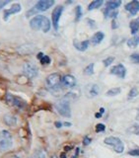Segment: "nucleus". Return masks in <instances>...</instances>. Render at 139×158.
Returning <instances> with one entry per match:
<instances>
[{"mask_svg": "<svg viewBox=\"0 0 139 158\" xmlns=\"http://www.w3.org/2000/svg\"><path fill=\"white\" fill-rule=\"evenodd\" d=\"M30 26L33 30H42L43 33H47L51 30V21L49 19L43 15H37L36 17H34L31 21H30Z\"/></svg>", "mask_w": 139, "mask_h": 158, "instance_id": "nucleus-1", "label": "nucleus"}, {"mask_svg": "<svg viewBox=\"0 0 139 158\" xmlns=\"http://www.w3.org/2000/svg\"><path fill=\"white\" fill-rule=\"evenodd\" d=\"M55 1H53V0H39V1L37 2V4L35 5L34 8L31 9L30 11H28L27 17H30L31 15H35L37 14L38 12H43V11H47L51 6H53Z\"/></svg>", "mask_w": 139, "mask_h": 158, "instance_id": "nucleus-2", "label": "nucleus"}, {"mask_svg": "<svg viewBox=\"0 0 139 158\" xmlns=\"http://www.w3.org/2000/svg\"><path fill=\"white\" fill-rule=\"evenodd\" d=\"M13 145V137L8 131L3 130L0 131V152L9 150Z\"/></svg>", "mask_w": 139, "mask_h": 158, "instance_id": "nucleus-3", "label": "nucleus"}, {"mask_svg": "<svg viewBox=\"0 0 139 158\" xmlns=\"http://www.w3.org/2000/svg\"><path fill=\"white\" fill-rule=\"evenodd\" d=\"M61 77L58 73H52L51 75H48L46 83H47V87L51 91H57L60 89L61 86Z\"/></svg>", "mask_w": 139, "mask_h": 158, "instance_id": "nucleus-4", "label": "nucleus"}, {"mask_svg": "<svg viewBox=\"0 0 139 158\" xmlns=\"http://www.w3.org/2000/svg\"><path fill=\"white\" fill-rule=\"evenodd\" d=\"M55 108H56V111L58 112L59 115H61L62 117H65V118L71 117V109H70L69 101L67 100L66 96L56 104Z\"/></svg>", "mask_w": 139, "mask_h": 158, "instance_id": "nucleus-5", "label": "nucleus"}, {"mask_svg": "<svg viewBox=\"0 0 139 158\" xmlns=\"http://www.w3.org/2000/svg\"><path fill=\"white\" fill-rule=\"evenodd\" d=\"M105 143L110 146H112L113 149L117 153H122L125 150V145L123 142L121 140V138L116 137V136H108L105 138Z\"/></svg>", "mask_w": 139, "mask_h": 158, "instance_id": "nucleus-6", "label": "nucleus"}, {"mask_svg": "<svg viewBox=\"0 0 139 158\" xmlns=\"http://www.w3.org/2000/svg\"><path fill=\"white\" fill-rule=\"evenodd\" d=\"M5 100H6V102L9 105L14 106L19 109H24L27 105V103L25 100H23V99H21L20 97L14 96L13 94H10V93H7L6 95H5Z\"/></svg>", "mask_w": 139, "mask_h": 158, "instance_id": "nucleus-7", "label": "nucleus"}, {"mask_svg": "<svg viewBox=\"0 0 139 158\" xmlns=\"http://www.w3.org/2000/svg\"><path fill=\"white\" fill-rule=\"evenodd\" d=\"M23 72L28 78H31V79L37 77L39 74L38 67L33 63H25L23 66Z\"/></svg>", "mask_w": 139, "mask_h": 158, "instance_id": "nucleus-8", "label": "nucleus"}, {"mask_svg": "<svg viewBox=\"0 0 139 158\" xmlns=\"http://www.w3.org/2000/svg\"><path fill=\"white\" fill-rule=\"evenodd\" d=\"M63 6H57L54 8V10L52 11V15H51V20H52V25H53V28L55 31L58 30V27H59V20H60V17L62 15V12H63Z\"/></svg>", "mask_w": 139, "mask_h": 158, "instance_id": "nucleus-9", "label": "nucleus"}, {"mask_svg": "<svg viewBox=\"0 0 139 158\" xmlns=\"http://www.w3.org/2000/svg\"><path fill=\"white\" fill-rule=\"evenodd\" d=\"M111 73L113 74V75H116L117 77L123 79L126 75V68L123 66L121 63H120V64H117V65L113 66L111 69Z\"/></svg>", "mask_w": 139, "mask_h": 158, "instance_id": "nucleus-10", "label": "nucleus"}, {"mask_svg": "<svg viewBox=\"0 0 139 158\" xmlns=\"http://www.w3.org/2000/svg\"><path fill=\"white\" fill-rule=\"evenodd\" d=\"M61 83H62V85L66 88H73L76 86V78L73 75L67 74V75H64L62 77Z\"/></svg>", "mask_w": 139, "mask_h": 158, "instance_id": "nucleus-11", "label": "nucleus"}, {"mask_svg": "<svg viewBox=\"0 0 139 158\" xmlns=\"http://www.w3.org/2000/svg\"><path fill=\"white\" fill-rule=\"evenodd\" d=\"M21 9H22V7H21V5H20V4H14L11 8H9V9L5 10V11H4V16H3L4 20H5V21H7L11 15L19 13L20 11H21Z\"/></svg>", "mask_w": 139, "mask_h": 158, "instance_id": "nucleus-12", "label": "nucleus"}, {"mask_svg": "<svg viewBox=\"0 0 139 158\" xmlns=\"http://www.w3.org/2000/svg\"><path fill=\"white\" fill-rule=\"evenodd\" d=\"M125 8L126 11H128L132 15V16L133 15H136L139 12V1H137V0H133V1L128 2L125 5Z\"/></svg>", "mask_w": 139, "mask_h": 158, "instance_id": "nucleus-13", "label": "nucleus"}, {"mask_svg": "<svg viewBox=\"0 0 139 158\" xmlns=\"http://www.w3.org/2000/svg\"><path fill=\"white\" fill-rule=\"evenodd\" d=\"M74 47H75L76 49H78L79 52H85L86 49L88 48L89 44H90V41H82V42H78L77 40L73 42Z\"/></svg>", "mask_w": 139, "mask_h": 158, "instance_id": "nucleus-14", "label": "nucleus"}, {"mask_svg": "<svg viewBox=\"0 0 139 158\" xmlns=\"http://www.w3.org/2000/svg\"><path fill=\"white\" fill-rule=\"evenodd\" d=\"M99 91H100V89H99L97 84H92V85L87 86V95L90 98L96 97L99 94Z\"/></svg>", "mask_w": 139, "mask_h": 158, "instance_id": "nucleus-15", "label": "nucleus"}, {"mask_svg": "<svg viewBox=\"0 0 139 158\" xmlns=\"http://www.w3.org/2000/svg\"><path fill=\"white\" fill-rule=\"evenodd\" d=\"M3 121H4V123H6L7 126L14 127L17 123V118L15 117V116H13V115H11V114H7V115L4 116Z\"/></svg>", "mask_w": 139, "mask_h": 158, "instance_id": "nucleus-16", "label": "nucleus"}, {"mask_svg": "<svg viewBox=\"0 0 139 158\" xmlns=\"http://www.w3.org/2000/svg\"><path fill=\"white\" fill-rule=\"evenodd\" d=\"M104 38H105V34L103 32H97L91 39V43L94 44V46H97V44H101L103 42Z\"/></svg>", "mask_w": 139, "mask_h": 158, "instance_id": "nucleus-17", "label": "nucleus"}, {"mask_svg": "<svg viewBox=\"0 0 139 158\" xmlns=\"http://www.w3.org/2000/svg\"><path fill=\"white\" fill-rule=\"evenodd\" d=\"M129 27L131 30V34L136 35L137 32L139 31V18H136L133 20V21H131L129 24Z\"/></svg>", "mask_w": 139, "mask_h": 158, "instance_id": "nucleus-18", "label": "nucleus"}, {"mask_svg": "<svg viewBox=\"0 0 139 158\" xmlns=\"http://www.w3.org/2000/svg\"><path fill=\"white\" fill-rule=\"evenodd\" d=\"M121 5V0H117V1H108L107 2V9L113 11V10L117 9Z\"/></svg>", "mask_w": 139, "mask_h": 158, "instance_id": "nucleus-19", "label": "nucleus"}, {"mask_svg": "<svg viewBox=\"0 0 139 158\" xmlns=\"http://www.w3.org/2000/svg\"><path fill=\"white\" fill-rule=\"evenodd\" d=\"M103 3H104V1H102V0H94V1H92L90 4H89L88 10L89 11H92V10H94V9L100 8L103 5Z\"/></svg>", "mask_w": 139, "mask_h": 158, "instance_id": "nucleus-20", "label": "nucleus"}, {"mask_svg": "<svg viewBox=\"0 0 139 158\" xmlns=\"http://www.w3.org/2000/svg\"><path fill=\"white\" fill-rule=\"evenodd\" d=\"M139 44V34L138 35H135L134 37L129 39L127 41V46L130 47V48H135Z\"/></svg>", "mask_w": 139, "mask_h": 158, "instance_id": "nucleus-21", "label": "nucleus"}, {"mask_svg": "<svg viewBox=\"0 0 139 158\" xmlns=\"http://www.w3.org/2000/svg\"><path fill=\"white\" fill-rule=\"evenodd\" d=\"M127 132L131 135H139V125H132L127 128Z\"/></svg>", "mask_w": 139, "mask_h": 158, "instance_id": "nucleus-22", "label": "nucleus"}, {"mask_svg": "<svg viewBox=\"0 0 139 158\" xmlns=\"http://www.w3.org/2000/svg\"><path fill=\"white\" fill-rule=\"evenodd\" d=\"M121 88H112V89H110L108 91H107L106 95L107 96H117L121 93Z\"/></svg>", "mask_w": 139, "mask_h": 158, "instance_id": "nucleus-23", "label": "nucleus"}, {"mask_svg": "<svg viewBox=\"0 0 139 158\" xmlns=\"http://www.w3.org/2000/svg\"><path fill=\"white\" fill-rule=\"evenodd\" d=\"M75 14H76L75 20H76V21H80V19L82 18V14H83L81 6H79V5H78V6L75 8Z\"/></svg>", "mask_w": 139, "mask_h": 158, "instance_id": "nucleus-24", "label": "nucleus"}, {"mask_svg": "<svg viewBox=\"0 0 139 158\" xmlns=\"http://www.w3.org/2000/svg\"><path fill=\"white\" fill-rule=\"evenodd\" d=\"M84 73H85L86 75H92L94 73V63L89 64V65L85 68V70H84Z\"/></svg>", "mask_w": 139, "mask_h": 158, "instance_id": "nucleus-25", "label": "nucleus"}, {"mask_svg": "<svg viewBox=\"0 0 139 158\" xmlns=\"http://www.w3.org/2000/svg\"><path fill=\"white\" fill-rule=\"evenodd\" d=\"M113 60H115V58H113L112 56H110V57H108L106 59H104L103 62H104V64H105V66L108 67V66H110L111 64L113 62Z\"/></svg>", "mask_w": 139, "mask_h": 158, "instance_id": "nucleus-26", "label": "nucleus"}, {"mask_svg": "<svg viewBox=\"0 0 139 158\" xmlns=\"http://www.w3.org/2000/svg\"><path fill=\"white\" fill-rule=\"evenodd\" d=\"M39 61H41L42 64H49V63H51V57L44 54V56L41 59H39Z\"/></svg>", "mask_w": 139, "mask_h": 158, "instance_id": "nucleus-27", "label": "nucleus"}, {"mask_svg": "<svg viewBox=\"0 0 139 158\" xmlns=\"http://www.w3.org/2000/svg\"><path fill=\"white\" fill-rule=\"evenodd\" d=\"M138 95V90H137V88H132L129 94H128V98L129 99H132V98H134Z\"/></svg>", "mask_w": 139, "mask_h": 158, "instance_id": "nucleus-28", "label": "nucleus"}, {"mask_svg": "<svg viewBox=\"0 0 139 158\" xmlns=\"http://www.w3.org/2000/svg\"><path fill=\"white\" fill-rule=\"evenodd\" d=\"M106 130V126L104 123H98L96 126V132H101Z\"/></svg>", "mask_w": 139, "mask_h": 158, "instance_id": "nucleus-29", "label": "nucleus"}, {"mask_svg": "<svg viewBox=\"0 0 139 158\" xmlns=\"http://www.w3.org/2000/svg\"><path fill=\"white\" fill-rule=\"evenodd\" d=\"M130 59L134 63L139 64V53H133V54H131V56H130Z\"/></svg>", "mask_w": 139, "mask_h": 158, "instance_id": "nucleus-30", "label": "nucleus"}, {"mask_svg": "<svg viewBox=\"0 0 139 158\" xmlns=\"http://www.w3.org/2000/svg\"><path fill=\"white\" fill-rule=\"evenodd\" d=\"M128 154L131 156H139V149H132L128 151Z\"/></svg>", "mask_w": 139, "mask_h": 158, "instance_id": "nucleus-31", "label": "nucleus"}, {"mask_svg": "<svg viewBox=\"0 0 139 158\" xmlns=\"http://www.w3.org/2000/svg\"><path fill=\"white\" fill-rule=\"evenodd\" d=\"M10 1L9 0H0V10L3 9L5 6H6L7 4H9Z\"/></svg>", "mask_w": 139, "mask_h": 158, "instance_id": "nucleus-32", "label": "nucleus"}, {"mask_svg": "<svg viewBox=\"0 0 139 158\" xmlns=\"http://www.w3.org/2000/svg\"><path fill=\"white\" fill-rule=\"evenodd\" d=\"M90 143H91V138L90 137H89V136H85V137H84V139H83V144L84 145H89V144H90Z\"/></svg>", "mask_w": 139, "mask_h": 158, "instance_id": "nucleus-33", "label": "nucleus"}, {"mask_svg": "<svg viewBox=\"0 0 139 158\" xmlns=\"http://www.w3.org/2000/svg\"><path fill=\"white\" fill-rule=\"evenodd\" d=\"M54 125H55V127H56L57 128H59V127H62L63 123H62L61 122H55V123H54Z\"/></svg>", "mask_w": 139, "mask_h": 158, "instance_id": "nucleus-34", "label": "nucleus"}, {"mask_svg": "<svg viewBox=\"0 0 139 158\" xmlns=\"http://www.w3.org/2000/svg\"><path fill=\"white\" fill-rule=\"evenodd\" d=\"M78 154H79V148H76V152H75V154L73 155V157H72V158H77Z\"/></svg>", "mask_w": 139, "mask_h": 158, "instance_id": "nucleus-35", "label": "nucleus"}, {"mask_svg": "<svg viewBox=\"0 0 139 158\" xmlns=\"http://www.w3.org/2000/svg\"><path fill=\"white\" fill-rule=\"evenodd\" d=\"M43 56H44V54H43V52H39V54H38V58H39V59H41Z\"/></svg>", "mask_w": 139, "mask_h": 158, "instance_id": "nucleus-36", "label": "nucleus"}, {"mask_svg": "<svg viewBox=\"0 0 139 158\" xmlns=\"http://www.w3.org/2000/svg\"><path fill=\"white\" fill-rule=\"evenodd\" d=\"M102 116H103V115H102L101 113H97V114H96V118H100Z\"/></svg>", "mask_w": 139, "mask_h": 158, "instance_id": "nucleus-37", "label": "nucleus"}, {"mask_svg": "<svg viewBox=\"0 0 139 158\" xmlns=\"http://www.w3.org/2000/svg\"><path fill=\"white\" fill-rule=\"evenodd\" d=\"M63 125L65 127H71V123H63Z\"/></svg>", "mask_w": 139, "mask_h": 158, "instance_id": "nucleus-38", "label": "nucleus"}, {"mask_svg": "<svg viewBox=\"0 0 139 158\" xmlns=\"http://www.w3.org/2000/svg\"><path fill=\"white\" fill-rule=\"evenodd\" d=\"M100 113L103 115V114L105 113V109H104V108H101V109H100Z\"/></svg>", "mask_w": 139, "mask_h": 158, "instance_id": "nucleus-39", "label": "nucleus"}, {"mask_svg": "<svg viewBox=\"0 0 139 158\" xmlns=\"http://www.w3.org/2000/svg\"><path fill=\"white\" fill-rule=\"evenodd\" d=\"M60 158H66L65 153H61V154H60Z\"/></svg>", "mask_w": 139, "mask_h": 158, "instance_id": "nucleus-40", "label": "nucleus"}, {"mask_svg": "<svg viewBox=\"0 0 139 158\" xmlns=\"http://www.w3.org/2000/svg\"><path fill=\"white\" fill-rule=\"evenodd\" d=\"M10 158H20V157H19V156H16V155H14V156H11Z\"/></svg>", "mask_w": 139, "mask_h": 158, "instance_id": "nucleus-41", "label": "nucleus"}, {"mask_svg": "<svg viewBox=\"0 0 139 158\" xmlns=\"http://www.w3.org/2000/svg\"><path fill=\"white\" fill-rule=\"evenodd\" d=\"M137 120H139V110H138V114H137Z\"/></svg>", "mask_w": 139, "mask_h": 158, "instance_id": "nucleus-42", "label": "nucleus"}, {"mask_svg": "<svg viewBox=\"0 0 139 158\" xmlns=\"http://www.w3.org/2000/svg\"><path fill=\"white\" fill-rule=\"evenodd\" d=\"M51 158H57V157H56V156H55V155H52V156H51Z\"/></svg>", "mask_w": 139, "mask_h": 158, "instance_id": "nucleus-43", "label": "nucleus"}]
</instances>
